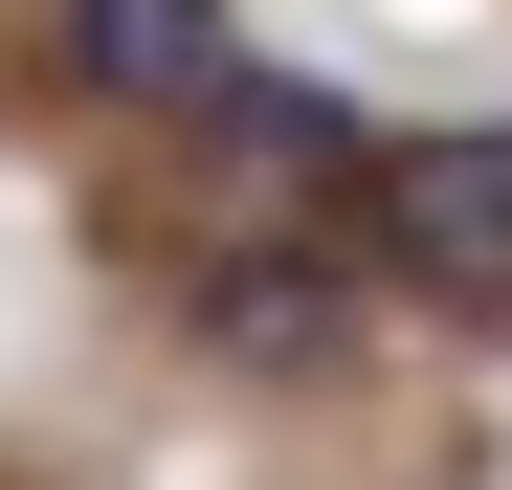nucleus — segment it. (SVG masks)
<instances>
[{"instance_id":"f03ea898","label":"nucleus","mask_w":512,"mask_h":490,"mask_svg":"<svg viewBox=\"0 0 512 490\" xmlns=\"http://www.w3.org/2000/svg\"><path fill=\"white\" fill-rule=\"evenodd\" d=\"M223 0H67V90H112V112H201L223 90Z\"/></svg>"},{"instance_id":"7ed1b4c3","label":"nucleus","mask_w":512,"mask_h":490,"mask_svg":"<svg viewBox=\"0 0 512 490\" xmlns=\"http://www.w3.org/2000/svg\"><path fill=\"white\" fill-rule=\"evenodd\" d=\"M201 335H223V357H268V379H334V357H357V290H334V268H223V290H201Z\"/></svg>"},{"instance_id":"20e7f679","label":"nucleus","mask_w":512,"mask_h":490,"mask_svg":"<svg viewBox=\"0 0 512 490\" xmlns=\"http://www.w3.org/2000/svg\"><path fill=\"white\" fill-rule=\"evenodd\" d=\"M201 112H223V156H290V179H334V156H357V112H334L312 67H223Z\"/></svg>"},{"instance_id":"f257e3e1","label":"nucleus","mask_w":512,"mask_h":490,"mask_svg":"<svg viewBox=\"0 0 512 490\" xmlns=\"http://www.w3.org/2000/svg\"><path fill=\"white\" fill-rule=\"evenodd\" d=\"M357 223H379V268H423L446 312H512V112H490V134L357 156Z\"/></svg>"}]
</instances>
